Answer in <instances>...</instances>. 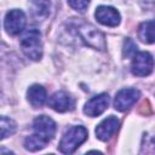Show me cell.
<instances>
[{
  "label": "cell",
  "mask_w": 155,
  "mask_h": 155,
  "mask_svg": "<svg viewBox=\"0 0 155 155\" xmlns=\"http://www.w3.org/2000/svg\"><path fill=\"white\" fill-rule=\"evenodd\" d=\"M22 52L33 61H39L42 57L41 34L38 29H29L23 33L19 40Z\"/></svg>",
  "instance_id": "obj_1"
},
{
  "label": "cell",
  "mask_w": 155,
  "mask_h": 155,
  "mask_svg": "<svg viewBox=\"0 0 155 155\" xmlns=\"http://www.w3.org/2000/svg\"><path fill=\"white\" fill-rule=\"evenodd\" d=\"M86 139H87V130L84 126H73L63 134L58 145L59 151H62L63 154H71Z\"/></svg>",
  "instance_id": "obj_2"
},
{
  "label": "cell",
  "mask_w": 155,
  "mask_h": 155,
  "mask_svg": "<svg viewBox=\"0 0 155 155\" xmlns=\"http://www.w3.org/2000/svg\"><path fill=\"white\" fill-rule=\"evenodd\" d=\"M78 34L81 40L90 47L99 51H104L107 47L105 38L102 31L90 23H82L78 27Z\"/></svg>",
  "instance_id": "obj_3"
},
{
  "label": "cell",
  "mask_w": 155,
  "mask_h": 155,
  "mask_svg": "<svg viewBox=\"0 0 155 155\" xmlns=\"http://www.w3.org/2000/svg\"><path fill=\"white\" fill-rule=\"evenodd\" d=\"M33 130L36 136H39L41 139H44L46 143H48L56 133V122L46 116V115H40L34 119L33 121Z\"/></svg>",
  "instance_id": "obj_4"
},
{
  "label": "cell",
  "mask_w": 155,
  "mask_h": 155,
  "mask_svg": "<svg viewBox=\"0 0 155 155\" xmlns=\"http://www.w3.org/2000/svg\"><path fill=\"white\" fill-rule=\"evenodd\" d=\"M154 68V61L149 52H138L133 56L131 71L136 76H148Z\"/></svg>",
  "instance_id": "obj_5"
},
{
  "label": "cell",
  "mask_w": 155,
  "mask_h": 155,
  "mask_svg": "<svg viewBox=\"0 0 155 155\" xmlns=\"http://www.w3.org/2000/svg\"><path fill=\"white\" fill-rule=\"evenodd\" d=\"M140 97V92L136 88H122L120 90L114 99V108L119 111L128 110Z\"/></svg>",
  "instance_id": "obj_6"
},
{
  "label": "cell",
  "mask_w": 155,
  "mask_h": 155,
  "mask_svg": "<svg viewBox=\"0 0 155 155\" xmlns=\"http://www.w3.org/2000/svg\"><path fill=\"white\" fill-rule=\"evenodd\" d=\"M5 29L10 35L19 34L25 27V15L22 10H11L5 17Z\"/></svg>",
  "instance_id": "obj_7"
},
{
  "label": "cell",
  "mask_w": 155,
  "mask_h": 155,
  "mask_svg": "<svg viewBox=\"0 0 155 155\" xmlns=\"http://www.w3.org/2000/svg\"><path fill=\"white\" fill-rule=\"evenodd\" d=\"M96 19L107 27H116L120 23V13L116 8L111 6H99L96 10Z\"/></svg>",
  "instance_id": "obj_8"
},
{
  "label": "cell",
  "mask_w": 155,
  "mask_h": 155,
  "mask_svg": "<svg viewBox=\"0 0 155 155\" xmlns=\"http://www.w3.org/2000/svg\"><path fill=\"white\" fill-rule=\"evenodd\" d=\"M109 105V96L107 93H101L93 98H91L84 107V113L87 116L94 117L101 115Z\"/></svg>",
  "instance_id": "obj_9"
},
{
  "label": "cell",
  "mask_w": 155,
  "mask_h": 155,
  "mask_svg": "<svg viewBox=\"0 0 155 155\" xmlns=\"http://www.w3.org/2000/svg\"><path fill=\"white\" fill-rule=\"evenodd\" d=\"M119 125H120L119 120L115 116H113V115L107 117V119H104L96 127V136H97V138L103 140V142H107L117 131Z\"/></svg>",
  "instance_id": "obj_10"
},
{
  "label": "cell",
  "mask_w": 155,
  "mask_h": 155,
  "mask_svg": "<svg viewBox=\"0 0 155 155\" xmlns=\"http://www.w3.org/2000/svg\"><path fill=\"white\" fill-rule=\"evenodd\" d=\"M29 7L31 16L38 21H42L50 15L51 2L50 0H30Z\"/></svg>",
  "instance_id": "obj_11"
},
{
  "label": "cell",
  "mask_w": 155,
  "mask_h": 155,
  "mask_svg": "<svg viewBox=\"0 0 155 155\" xmlns=\"http://www.w3.org/2000/svg\"><path fill=\"white\" fill-rule=\"evenodd\" d=\"M48 104L53 110H56L58 113H64L70 107V97L67 92L58 91L52 94V97L48 101Z\"/></svg>",
  "instance_id": "obj_12"
},
{
  "label": "cell",
  "mask_w": 155,
  "mask_h": 155,
  "mask_svg": "<svg viewBox=\"0 0 155 155\" xmlns=\"http://www.w3.org/2000/svg\"><path fill=\"white\" fill-rule=\"evenodd\" d=\"M28 101L34 108H40L46 101V90L41 85H33L27 92Z\"/></svg>",
  "instance_id": "obj_13"
},
{
  "label": "cell",
  "mask_w": 155,
  "mask_h": 155,
  "mask_svg": "<svg viewBox=\"0 0 155 155\" xmlns=\"http://www.w3.org/2000/svg\"><path fill=\"white\" fill-rule=\"evenodd\" d=\"M138 38L140 41L145 44H153L154 42V22L147 21L143 22L138 28Z\"/></svg>",
  "instance_id": "obj_14"
},
{
  "label": "cell",
  "mask_w": 155,
  "mask_h": 155,
  "mask_svg": "<svg viewBox=\"0 0 155 155\" xmlns=\"http://www.w3.org/2000/svg\"><path fill=\"white\" fill-rule=\"evenodd\" d=\"M17 130L16 122L6 116H0V140L12 136Z\"/></svg>",
  "instance_id": "obj_15"
},
{
  "label": "cell",
  "mask_w": 155,
  "mask_h": 155,
  "mask_svg": "<svg viewBox=\"0 0 155 155\" xmlns=\"http://www.w3.org/2000/svg\"><path fill=\"white\" fill-rule=\"evenodd\" d=\"M46 142L44 139H41L39 136H36L35 133L27 137L25 140H24V148L29 151H38V150H41L46 147Z\"/></svg>",
  "instance_id": "obj_16"
},
{
  "label": "cell",
  "mask_w": 155,
  "mask_h": 155,
  "mask_svg": "<svg viewBox=\"0 0 155 155\" xmlns=\"http://www.w3.org/2000/svg\"><path fill=\"white\" fill-rule=\"evenodd\" d=\"M137 52V45L131 38H126L124 41V47H122V56L125 58L133 57Z\"/></svg>",
  "instance_id": "obj_17"
},
{
  "label": "cell",
  "mask_w": 155,
  "mask_h": 155,
  "mask_svg": "<svg viewBox=\"0 0 155 155\" xmlns=\"http://www.w3.org/2000/svg\"><path fill=\"white\" fill-rule=\"evenodd\" d=\"M69 6L76 11H85L90 4V0H69Z\"/></svg>",
  "instance_id": "obj_18"
},
{
  "label": "cell",
  "mask_w": 155,
  "mask_h": 155,
  "mask_svg": "<svg viewBox=\"0 0 155 155\" xmlns=\"http://www.w3.org/2000/svg\"><path fill=\"white\" fill-rule=\"evenodd\" d=\"M1 153H8V154H10V153H12V151L8 150V149H0V154H1Z\"/></svg>",
  "instance_id": "obj_19"
}]
</instances>
